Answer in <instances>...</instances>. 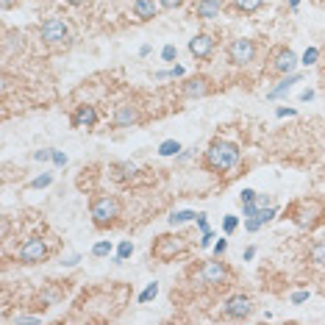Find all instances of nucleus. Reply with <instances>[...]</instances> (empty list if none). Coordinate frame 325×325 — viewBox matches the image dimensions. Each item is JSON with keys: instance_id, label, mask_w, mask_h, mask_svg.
I'll return each mask as SVG.
<instances>
[{"instance_id": "nucleus-40", "label": "nucleus", "mask_w": 325, "mask_h": 325, "mask_svg": "<svg viewBox=\"0 0 325 325\" xmlns=\"http://www.w3.org/2000/svg\"><path fill=\"white\" fill-rule=\"evenodd\" d=\"M275 114H278V117H292V114H295V109H283V106H281V109L275 111Z\"/></svg>"}, {"instance_id": "nucleus-24", "label": "nucleus", "mask_w": 325, "mask_h": 325, "mask_svg": "<svg viewBox=\"0 0 325 325\" xmlns=\"http://www.w3.org/2000/svg\"><path fill=\"white\" fill-rule=\"evenodd\" d=\"M131 253H134V245H131V242H120V247H117V258H114V262H125V258L128 256H131Z\"/></svg>"}, {"instance_id": "nucleus-16", "label": "nucleus", "mask_w": 325, "mask_h": 325, "mask_svg": "<svg viewBox=\"0 0 325 325\" xmlns=\"http://www.w3.org/2000/svg\"><path fill=\"white\" fill-rule=\"evenodd\" d=\"M158 11L156 0H134V17L137 20H153Z\"/></svg>"}, {"instance_id": "nucleus-21", "label": "nucleus", "mask_w": 325, "mask_h": 325, "mask_svg": "<svg viewBox=\"0 0 325 325\" xmlns=\"http://www.w3.org/2000/svg\"><path fill=\"white\" fill-rule=\"evenodd\" d=\"M309 258L314 264H325V242H314V245L309 247Z\"/></svg>"}, {"instance_id": "nucleus-23", "label": "nucleus", "mask_w": 325, "mask_h": 325, "mask_svg": "<svg viewBox=\"0 0 325 325\" xmlns=\"http://www.w3.org/2000/svg\"><path fill=\"white\" fill-rule=\"evenodd\" d=\"M178 150H181V145L175 139L161 142V147H158V153H161V156H178Z\"/></svg>"}, {"instance_id": "nucleus-37", "label": "nucleus", "mask_w": 325, "mask_h": 325, "mask_svg": "<svg viewBox=\"0 0 325 325\" xmlns=\"http://www.w3.org/2000/svg\"><path fill=\"white\" fill-rule=\"evenodd\" d=\"M225 247H228V242H225V239H220V242L214 245V253H217V256H222V253H225Z\"/></svg>"}, {"instance_id": "nucleus-30", "label": "nucleus", "mask_w": 325, "mask_h": 325, "mask_svg": "<svg viewBox=\"0 0 325 325\" xmlns=\"http://www.w3.org/2000/svg\"><path fill=\"white\" fill-rule=\"evenodd\" d=\"M236 225H239V220H236V217H225V220H222V231H225V234H234Z\"/></svg>"}, {"instance_id": "nucleus-29", "label": "nucleus", "mask_w": 325, "mask_h": 325, "mask_svg": "<svg viewBox=\"0 0 325 325\" xmlns=\"http://www.w3.org/2000/svg\"><path fill=\"white\" fill-rule=\"evenodd\" d=\"M50 181H53V175H50V173H45V175H39V178H34V181H31V189H42V186H50Z\"/></svg>"}, {"instance_id": "nucleus-45", "label": "nucleus", "mask_w": 325, "mask_h": 325, "mask_svg": "<svg viewBox=\"0 0 325 325\" xmlns=\"http://www.w3.org/2000/svg\"><path fill=\"white\" fill-rule=\"evenodd\" d=\"M289 6H292V9H298V6H300V0H289Z\"/></svg>"}, {"instance_id": "nucleus-12", "label": "nucleus", "mask_w": 325, "mask_h": 325, "mask_svg": "<svg viewBox=\"0 0 325 325\" xmlns=\"http://www.w3.org/2000/svg\"><path fill=\"white\" fill-rule=\"evenodd\" d=\"M214 45H217V39L211 37V34H194V37L189 39V53H192L194 58H209L211 53H214Z\"/></svg>"}, {"instance_id": "nucleus-42", "label": "nucleus", "mask_w": 325, "mask_h": 325, "mask_svg": "<svg viewBox=\"0 0 325 325\" xmlns=\"http://www.w3.org/2000/svg\"><path fill=\"white\" fill-rule=\"evenodd\" d=\"M14 322H37V317H14Z\"/></svg>"}, {"instance_id": "nucleus-5", "label": "nucleus", "mask_w": 325, "mask_h": 325, "mask_svg": "<svg viewBox=\"0 0 325 325\" xmlns=\"http://www.w3.org/2000/svg\"><path fill=\"white\" fill-rule=\"evenodd\" d=\"M295 64H298V56L292 53V47L278 45V47H273V50H270V64H267L270 73L289 75V73H295Z\"/></svg>"}, {"instance_id": "nucleus-6", "label": "nucleus", "mask_w": 325, "mask_h": 325, "mask_svg": "<svg viewBox=\"0 0 325 325\" xmlns=\"http://www.w3.org/2000/svg\"><path fill=\"white\" fill-rule=\"evenodd\" d=\"M253 58H256V42H253V39L239 37L228 45V61L236 64V67H247Z\"/></svg>"}, {"instance_id": "nucleus-34", "label": "nucleus", "mask_w": 325, "mask_h": 325, "mask_svg": "<svg viewBox=\"0 0 325 325\" xmlns=\"http://www.w3.org/2000/svg\"><path fill=\"white\" fill-rule=\"evenodd\" d=\"M34 158H37V161H47V158H53V150H37Z\"/></svg>"}, {"instance_id": "nucleus-4", "label": "nucleus", "mask_w": 325, "mask_h": 325, "mask_svg": "<svg viewBox=\"0 0 325 325\" xmlns=\"http://www.w3.org/2000/svg\"><path fill=\"white\" fill-rule=\"evenodd\" d=\"M186 250V239L184 236H158L156 242H153V247H150V253H153V258H158V262H173L175 256H181V253Z\"/></svg>"}, {"instance_id": "nucleus-43", "label": "nucleus", "mask_w": 325, "mask_h": 325, "mask_svg": "<svg viewBox=\"0 0 325 325\" xmlns=\"http://www.w3.org/2000/svg\"><path fill=\"white\" fill-rule=\"evenodd\" d=\"M78 262H81L78 256H70V258H67V262H64V264H67V267H75V264H78Z\"/></svg>"}, {"instance_id": "nucleus-36", "label": "nucleus", "mask_w": 325, "mask_h": 325, "mask_svg": "<svg viewBox=\"0 0 325 325\" xmlns=\"http://www.w3.org/2000/svg\"><path fill=\"white\" fill-rule=\"evenodd\" d=\"M309 300V292H295L292 295V303H306Z\"/></svg>"}, {"instance_id": "nucleus-35", "label": "nucleus", "mask_w": 325, "mask_h": 325, "mask_svg": "<svg viewBox=\"0 0 325 325\" xmlns=\"http://www.w3.org/2000/svg\"><path fill=\"white\" fill-rule=\"evenodd\" d=\"M53 161H56L58 167H64V164H67V156H64V153H58V150H53Z\"/></svg>"}, {"instance_id": "nucleus-10", "label": "nucleus", "mask_w": 325, "mask_h": 325, "mask_svg": "<svg viewBox=\"0 0 325 325\" xmlns=\"http://www.w3.org/2000/svg\"><path fill=\"white\" fill-rule=\"evenodd\" d=\"M250 314H253L250 298H245V295H234V298L225 300V317H231V320H247Z\"/></svg>"}, {"instance_id": "nucleus-9", "label": "nucleus", "mask_w": 325, "mask_h": 325, "mask_svg": "<svg viewBox=\"0 0 325 325\" xmlns=\"http://www.w3.org/2000/svg\"><path fill=\"white\" fill-rule=\"evenodd\" d=\"M200 278L203 283H209V286H225L228 281V267L220 262V256L214 258V262H206L203 270H200Z\"/></svg>"}, {"instance_id": "nucleus-1", "label": "nucleus", "mask_w": 325, "mask_h": 325, "mask_svg": "<svg viewBox=\"0 0 325 325\" xmlns=\"http://www.w3.org/2000/svg\"><path fill=\"white\" fill-rule=\"evenodd\" d=\"M239 161V147L234 145V142H211L209 150H206V167L209 170H217V173H225V170H231L234 164Z\"/></svg>"}, {"instance_id": "nucleus-19", "label": "nucleus", "mask_w": 325, "mask_h": 325, "mask_svg": "<svg viewBox=\"0 0 325 325\" xmlns=\"http://www.w3.org/2000/svg\"><path fill=\"white\" fill-rule=\"evenodd\" d=\"M22 34L20 31H9L6 34V53H17V50H22L25 47V42H22Z\"/></svg>"}, {"instance_id": "nucleus-38", "label": "nucleus", "mask_w": 325, "mask_h": 325, "mask_svg": "<svg viewBox=\"0 0 325 325\" xmlns=\"http://www.w3.org/2000/svg\"><path fill=\"white\" fill-rule=\"evenodd\" d=\"M211 239H214V236H211V231H203V239H200V245L209 247V245H211Z\"/></svg>"}, {"instance_id": "nucleus-33", "label": "nucleus", "mask_w": 325, "mask_h": 325, "mask_svg": "<svg viewBox=\"0 0 325 325\" xmlns=\"http://www.w3.org/2000/svg\"><path fill=\"white\" fill-rule=\"evenodd\" d=\"M258 194L253 192V189H242V203H250V200H256Z\"/></svg>"}, {"instance_id": "nucleus-41", "label": "nucleus", "mask_w": 325, "mask_h": 325, "mask_svg": "<svg viewBox=\"0 0 325 325\" xmlns=\"http://www.w3.org/2000/svg\"><path fill=\"white\" fill-rule=\"evenodd\" d=\"M253 256H256V247H247V250H245V262H250Z\"/></svg>"}, {"instance_id": "nucleus-32", "label": "nucleus", "mask_w": 325, "mask_h": 325, "mask_svg": "<svg viewBox=\"0 0 325 325\" xmlns=\"http://www.w3.org/2000/svg\"><path fill=\"white\" fill-rule=\"evenodd\" d=\"M181 3H184V0H158V6H161V9H167V11L170 9H178Z\"/></svg>"}, {"instance_id": "nucleus-14", "label": "nucleus", "mask_w": 325, "mask_h": 325, "mask_svg": "<svg viewBox=\"0 0 325 325\" xmlns=\"http://www.w3.org/2000/svg\"><path fill=\"white\" fill-rule=\"evenodd\" d=\"M94 122H98V111H94V106H78L73 114V125L75 128H94Z\"/></svg>"}, {"instance_id": "nucleus-20", "label": "nucleus", "mask_w": 325, "mask_h": 325, "mask_svg": "<svg viewBox=\"0 0 325 325\" xmlns=\"http://www.w3.org/2000/svg\"><path fill=\"white\" fill-rule=\"evenodd\" d=\"M234 6L242 14H253V11H258L264 6V0H234Z\"/></svg>"}, {"instance_id": "nucleus-26", "label": "nucleus", "mask_w": 325, "mask_h": 325, "mask_svg": "<svg viewBox=\"0 0 325 325\" xmlns=\"http://www.w3.org/2000/svg\"><path fill=\"white\" fill-rule=\"evenodd\" d=\"M184 75V67H173V70H161L156 73V81H164V78H181Z\"/></svg>"}, {"instance_id": "nucleus-31", "label": "nucleus", "mask_w": 325, "mask_h": 325, "mask_svg": "<svg viewBox=\"0 0 325 325\" xmlns=\"http://www.w3.org/2000/svg\"><path fill=\"white\" fill-rule=\"evenodd\" d=\"M175 53H178V50H175V45H167V47L161 50V58H164V61H173Z\"/></svg>"}, {"instance_id": "nucleus-8", "label": "nucleus", "mask_w": 325, "mask_h": 325, "mask_svg": "<svg viewBox=\"0 0 325 325\" xmlns=\"http://www.w3.org/2000/svg\"><path fill=\"white\" fill-rule=\"evenodd\" d=\"M17 258H20L22 264H39L47 258V245L42 236H31V239L22 242L20 253H17Z\"/></svg>"}, {"instance_id": "nucleus-3", "label": "nucleus", "mask_w": 325, "mask_h": 325, "mask_svg": "<svg viewBox=\"0 0 325 325\" xmlns=\"http://www.w3.org/2000/svg\"><path fill=\"white\" fill-rule=\"evenodd\" d=\"M89 214H92V222H94L98 228L114 225L117 217H120V200L111 198V194H106V198H98V200L92 203Z\"/></svg>"}, {"instance_id": "nucleus-11", "label": "nucleus", "mask_w": 325, "mask_h": 325, "mask_svg": "<svg viewBox=\"0 0 325 325\" xmlns=\"http://www.w3.org/2000/svg\"><path fill=\"white\" fill-rule=\"evenodd\" d=\"M181 92H184V98H189V100L206 98V94L211 92V81L206 78V75H194V78H186V81H184Z\"/></svg>"}, {"instance_id": "nucleus-44", "label": "nucleus", "mask_w": 325, "mask_h": 325, "mask_svg": "<svg viewBox=\"0 0 325 325\" xmlns=\"http://www.w3.org/2000/svg\"><path fill=\"white\" fill-rule=\"evenodd\" d=\"M311 98H314V92H311V89H306L303 94H300V100H311Z\"/></svg>"}, {"instance_id": "nucleus-15", "label": "nucleus", "mask_w": 325, "mask_h": 325, "mask_svg": "<svg viewBox=\"0 0 325 325\" xmlns=\"http://www.w3.org/2000/svg\"><path fill=\"white\" fill-rule=\"evenodd\" d=\"M220 11H222V0H198L194 14L200 20H214V17H220Z\"/></svg>"}, {"instance_id": "nucleus-27", "label": "nucleus", "mask_w": 325, "mask_h": 325, "mask_svg": "<svg viewBox=\"0 0 325 325\" xmlns=\"http://www.w3.org/2000/svg\"><path fill=\"white\" fill-rule=\"evenodd\" d=\"M109 253H111V242H98V245L92 247V256H98V258L109 256Z\"/></svg>"}, {"instance_id": "nucleus-39", "label": "nucleus", "mask_w": 325, "mask_h": 325, "mask_svg": "<svg viewBox=\"0 0 325 325\" xmlns=\"http://www.w3.org/2000/svg\"><path fill=\"white\" fill-rule=\"evenodd\" d=\"M17 3H20V0H0V9H3V11H9L11 6H17Z\"/></svg>"}, {"instance_id": "nucleus-46", "label": "nucleus", "mask_w": 325, "mask_h": 325, "mask_svg": "<svg viewBox=\"0 0 325 325\" xmlns=\"http://www.w3.org/2000/svg\"><path fill=\"white\" fill-rule=\"evenodd\" d=\"M322 53H325V47H322Z\"/></svg>"}, {"instance_id": "nucleus-7", "label": "nucleus", "mask_w": 325, "mask_h": 325, "mask_svg": "<svg viewBox=\"0 0 325 325\" xmlns=\"http://www.w3.org/2000/svg\"><path fill=\"white\" fill-rule=\"evenodd\" d=\"M39 34H42V39L47 45H67L70 42V28H67V22L58 20V17L45 20L42 25H39Z\"/></svg>"}, {"instance_id": "nucleus-25", "label": "nucleus", "mask_w": 325, "mask_h": 325, "mask_svg": "<svg viewBox=\"0 0 325 325\" xmlns=\"http://www.w3.org/2000/svg\"><path fill=\"white\" fill-rule=\"evenodd\" d=\"M156 295H158V283L153 281V283H147V289H145V292L139 295V303H147V300H153V298H156Z\"/></svg>"}, {"instance_id": "nucleus-13", "label": "nucleus", "mask_w": 325, "mask_h": 325, "mask_svg": "<svg viewBox=\"0 0 325 325\" xmlns=\"http://www.w3.org/2000/svg\"><path fill=\"white\" fill-rule=\"evenodd\" d=\"M139 122V109L134 103H120L114 109V125L117 128H134Z\"/></svg>"}, {"instance_id": "nucleus-18", "label": "nucleus", "mask_w": 325, "mask_h": 325, "mask_svg": "<svg viewBox=\"0 0 325 325\" xmlns=\"http://www.w3.org/2000/svg\"><path fill=\"white\" fill-rule=\"evenodd\" d=\"M298 81H300V75H298V73H289L286 78H283L281 84L275 86V89H270L267 98H270V100H275V98H281V94H286L289 89H292V84H298Z\"/></svg>"}, {"instance_id": "nucleus-22", "label": "nucleus", "mask_w": 325, "mask_h": 325, "mask_svg": "<svg viewBox=\"0 0 325 325\" xmlns=\"http://www.w3.org/2000/svg\"><path fill=\"white\" fill-rule=\"evenodd\" d=\"M189 220H198V214L194 211H173L170 214V225H184Z\"/></svg>"}, {"instance_id": "nucleus-17", "label": "nucleus", "mask_w": 325, "mask_h": 325, "mask_svg": "<svg viewBox=\"0 0 325 325\" xmlns=\"http://www.w3.org/2000/svg\"><path fill=\"white\" fill-rule=\"evenodd\" d=\"M273 217H275V209H273V206H267V209H262L256 217H247V220H245V228H247V231H258V228H262L264 222H270Z\"/></svg>"}, {"instance_id": "nucleus-28", "label": "nucleus", "mask_w": 325, "mask_h": 325, "mask_svg": "<svg viewBox=\"0 0 325 325\" xmlns=\"http://www.w3.org/2000/svg\"><path fill=\"white\" fill-rule=\"evenodd\" d=\"M317 58H320V50H317V47H309V50L303 53V61H300V64L311 67V64H317Z\"/></svg>"}, {"instance_id": "nucleus-2", "label": "nucleus", "mask_w": 325, "mask_h": 325, "mask_svg": "<svg viewBox=\"0 0 325 325\" xmlns=\"http://www.w3.org/2000/svg\"><path fill=\"white\" fill-rule=\"evenodd\" d=\"M289 217H292L295 225H300V228H314L322 217V200H317V198L298 200V203L289 209Z\"/></svg>"}]
</instances>
